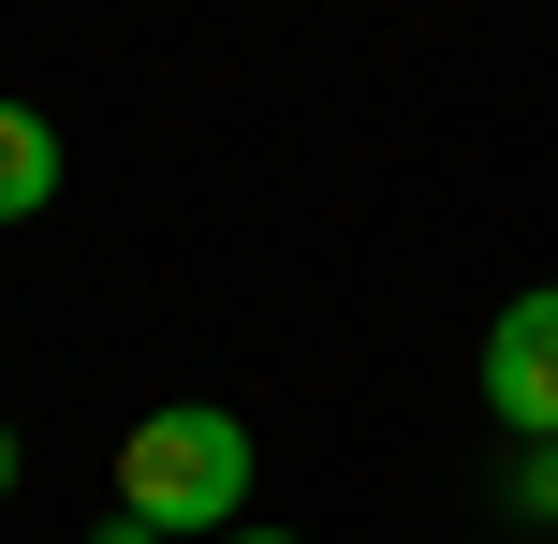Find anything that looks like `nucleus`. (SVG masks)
Wrapping results in <instances>:
<instances>
[{"instance_id":"nucleus-3","label":"nucleus","mask_w":558,"mask_h":544,"mask_svg":"<svg viewBox=\"0 0 558 544\" xmlns=\"http://www.w3.org/2000/svg\"><path fill=\"white\" fill-rule=\"evenodd\" d=\"M45 206H59V118L0 104V221H45Z\"/></svg>"},{"instance_id":"nucleus-6","label":"nucleus","mask_w":558,"mask_h":544,"mask_svg":"<svg viewBox=\"0 0 558 544\" xmlns=\"http://www.w3.org/2000/svg\"><path fill=\"white\" fill-rule=\"evenodd\" d=\"M15 471H29V442H15V427H0V500H15Z\"/></svg>"},{"instance_id":"nucleus-5","label":"nucleus","mask_w":558,"mask_h":544,"mask_svg":"<svg viewBox=\"0 0 558 544\" xmlns=\"http://www.w3.org/2000/svg\"><path fill=\"white\" fill-rule=\"evenodd\" d=\"M88 544H162V530H147V516H104V530H88Z\"/></svg>"},{"instance_id":"nucleus-1","label":"nucleus","mask_w":558,"mask_h":544,"mask_svg":"<svg viewBox=\"0 0 558 544\" xmlns=\"http://www.w3.org/2000/svg\"><path fill=\"white\" fill-rule=\"evenodd\" d=\"M251 471L265 457L221 398H162L118 427V516H147L162 544H221V530H251Z\"/></svg>"},{"instance_id":"nucleus-4","label":"nucleus","mask_w":558,"mask_h":544,"mask_svg":"<svg viewBox=\"0 0 558 544\" xmlns=\"http://www.w3.org/2000/svg\"><path fill=\"white\" fill-rule=\"evenodd\" d=\"M500 516H514V530H558V442H514V471H500Z\"/></svg>"},{"instance_id":"nucleus-7","label":"nucleus","mask_w":558,"mask_h":544,"mask_svg":"<svg viewBox=\"0 0 558 544\" xmlns=\"http://www.w3.org/2000/svg\"><path fill=\"white\" fill-rule=\"evenodd\" d=\"M221 544H308V530H265V516H251V530H221Z\"/></svg>"},{"instance_id":"nucleus-2","label":"nucleus","mask_w":558,"mask_h":544,"mask_svg":"<svg viewBox=\"0 0 558 544\" xmlns=\"http://www.w3.org/2000/svg\"><path fill=\"white\" fill-rule=\"evenodd\" d=\"M485 412H500L514 442H558V280L485 324Z\"/></svg>"}]
</instances>
